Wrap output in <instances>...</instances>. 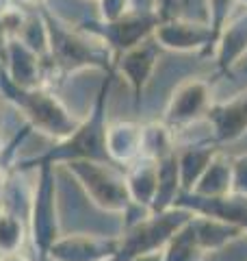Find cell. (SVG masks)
<instances>
[{
  "mask_svg": "<svg viewBox=\"0 0 247 261\" xmlns=\"http://www.w3.org/2000/svg\"><path fill=\"white\" fill-rule=\"evenodd\" d=\"M165 20L159 9H130L115 20H87L80 22V29L109 48L113 59L128 48L141 44L143 39L152 37L156 27Z\"/></svg>",
  "mask_w": 247,
  "mask_h": 261,
  "instance_id": "52a82bcc",
  "label": "cell"
},
{
  "mask_svg": "<svg viewBox=\"0 0 247 261\" xmlns=\"http://www.w3.org/2000/svg\"><path fill=\"white\" fill-rule=\"evenodd\" d=\"M189 224H191L195 240L200 242V246L204 248L206 255L226 248L228 244H232L245 235L243 228H238L230 222H224V220H219V218L204 216V214H193L191 220H189Z\"/></svg>",
  "mask_w": 247,
  "mask_h": 261,
  "instance_id": "e0dca14e",
  "label": "cell"
},
{
  "mask_svg": "<svg viewBox=\"0 0 247 261\" xmlns=\"http://www.w3.org/2000/svg\"><path fill=\"white\" fill-rule=\"evenodd\" d=\"M219 150H221V146H217L212 140L178 146V170H180L182 192H193L195 183L200 181L204 170L208 168V163Z\"/></svg>",
  "mask_w": 247,
  "mask_h": 261,
  "instance_id": "2e32d148",
  "label": "cell"
},
{
  "mask_svg": "<svg viewBox=\"0 0 247 261\" xmlns=\"http://www.w3.org/2000/svg\"><path fill=\"white\" fill-rule=\"evenodd\" d=\"M193 211L184 207H169L152 211L143 205H130L123 214V231L119 235V250L113 261H130L143 252L163 250Z\"/></svg>",
  "mask_w": 247,
  "mask_h": 261,
  "instance_id": "7a4b0ae2",
  "label": "cell"
},
{
  "mask_svg": "<svg viewBox=\"0 0 247 261\" xmlns=\"http://www.w3.org/2000/svg\"><path fill=\"white\" fill-rule=\"evenodd\" d=\"M0 68L7 72L13 83L22 87H41L46 85V72H48V61L41 55L22 42L18 37H9L7 44L0 53Z\"/></svg>",
  "mask_w": 247,
  "mask_h": 261,
  "instance_id": "7c38bea8",
  "label": "cell"
},
{
  "mask_svg": "<svg viewBox=\"0 0 247 261\" xmlns=\"http://www.w3.org/2000/svg\"><path fill=\"white\" fill-rule=\"evenodd\" d=\"M0 94L22 113L33 130L50 137L54 142L68 137L80 122L50 89H46V85L22 87L13 83L3 68H0Z\"/></svg>",
  "mask_w": 247,
  "mask_h": 261,
  "instance_id": "3957f363",
  "label": "cell"
},
{
  "mask_svg": "<svg viewBox=\"0 0 247 261\" xmlns=\"http://www.w3.org/2000/svg\"><path fill=\"white\" fill-rule=\"evenodd\" d=\"M236 0H206L208 5V27H210V53L215 50V44L221 35V31L228 24V15L232 11Z\"/></svg>",
  "mask_w": 247,
  "mask_h": 261,
  "instance_id": "603a6c76",
  "label": "cell"
},
{
  "mask_svg": "<svg viewBox=\"0 0 247 261\" xmlns=\"http://www.w3.org/2000/svg\"><path fill=\"white\" fill-rule=\"evenodd\" d=\"M245 3H247V0H245Z\"/></svg>",
  "mask_w": 247,
  "mask_h": 261,
  "instance_id": "4dcf8cb0",
  "label": "cell"
},
{
  "mask_svg": "<svg viewBox=\"0 0 247 261\" xmlns=\"http://www.w3.org/2000/svg\"><path fill=\"white\" fill-rule=\"evenodd\" d=\"M0 261H30L28 257H24L22 252H13V255H3Z\"/></svg>",
  "mask_w": 247,
  "mask_h": 261,
  "instance_id": "83f0119b",
  "label": "cell"
},
{
  "mask_svg": "<svg viewBox=\"0 0 247 261\" xmlns=\"http://www.w3.org/2000/svg\"><path fill=\"white\" fill-rule=\"evenodd\" d=\"M154 39L163 50L176 53H193L202 50L210 53V27L208 22H191L182 18H165L154 31Z\"/></svg>",
  "mask_w": 247,
  "mask_h": 261,
  "instance_id": "4fadbf2b",
  "label": "cell"
},
{
  "mask_svg": "<svg viewBox=\"0 0 247 261\" xmlns=\"http://www.w3.org/2000/svg\"><path fill=\"white\" fill-rule=\"evenodd\" d=\"M28 238V224L22 214L0 207V257L20 252Z\"/></svg>",
  "mask_w": 247,
  "mask_h": 261,
  "instance_id": "44dd1931",
  "label": "cell"
},
{
  "mask_svg": "<svg viewBox=\"0 0 247 261\" xmlns=\"http://www.w3.org/2000/svg\"><path fill=\"white\" fill-rule=\"evenodd\" d=\"M48 29V65L70 74V72L98 68L111 70L113 55L100 39L91 37L80 27L72 29L50 11H41Z\"/></svg>",
  "mask_w": 247,
  "mask_h": 261,
  "instance_id": "277c9868",
  "label": "cell"
},
{
  "mask_svg": "<svg viewBox=\"0 0 247 261\" xmlns=\"http://www.w3.org/2000/svg\"><path fill=\"white\" fill-rule=\"evenodd\" d=\"M145 146V124L130 120L109 122L106 128V152L117 166H130L139 157H143Z\"/></svg>",
  "mask_w": 247,
  "mask_h": 261,
  "instance_id": "9a60e30c",
  "label": "cell"
},
{
  "mask_svg": "<svg viewBox=\"0 0 247 261\" xmlns=\"http://www.w3.org/2000/svg\"><path fill=\"white\" fill-rule=\"evenodd\" d=\"M130 9V0H98L100 20H115Z\"/></svg>",
  "mask_w": 247,
  "mask_h": 261,
  "instance_id": "cb8c5ba5",
  "label": "cell"
},
{
  "mask_svg": "<svg viewBox=\"0 0 247 261\" xmlns=\"http://www.w3.org/2000/svg\"><path fill=\"white\" fill-rule=\"evenodd\" d=\"M210 140L217 146L232 144L247 133V89L226 102H212L206 113Z\"/></svg>",
  "mask_w": 247,
  "mask_h": 261,
  "instance_id": "5bb4252c",
  "label": "cell"
},
{
  "mask_svg": "<svg viewBox=\"0 0 247 261\" xmlns=\"http://www.w3.org/2000/svg\"><path fill=\"white\" fill-rule=\"evenodd\" d=\"M94 3H98V0H94Z\"/></svg>",
  "mask_w": 247,
  "mask_h": 261,
  "instance_id": "f546056e",
  "label": "cell"
},
{
  "mask_svg": "<svg viewBox=\"0 0 247 261\" xmlns=\"http://www.w3.org/2000/svg\"><path fill=\"white\" fill-rule=\"evenodd\" d=\"M15 3L22 7H37V5H41V0H15Z\"/></svg>",
  "mask_w": 247,
  "mask_h": 261,
  "instance_id": "f1b7e54d",
  "label": "cell"
},
{
  "mask_svg": "<svg viewBox=\"0 0 247 261\" xmlns=\"http://www.w3.org/2000/svg\"><path fill=\"white\" fill-rule=\"evenodd\" d=\"M174 207H184L193 214H204L219 218L238 228H243L247 235V194L228 192L221 196H200L193 192H180L174 200Z\"/></svg>",
  "mask_w": 247,
  "mask_h": 261,
  "instance_id": "8fae6325",
  "label": "cell"
},
{
  "mask_svg": "<svg viewBox=\"0 0 247 261\" xmlns=\"http://www.w3.org/2000/svg\"><path fill=\"white\" fill-rule=\"evenodd\" d=\"M65 170L76 178V183L82 187L87 198L106 214L123 216L126 209L133 205L126 185V174L117 163L78 159L65 163Z\"/></svg>",
  "mask_w": 247,
  "mask_h": 261,
  "instance_id": "8992f818",
  "label": "cell"
},
{
  "mask_svg": "<svg viewBox=\"0 0 247 261\" xmlns=\"http://www.w3.org/2000/svg\"><path fill=\"white\" fill-rule=\"evenodd\" d=\"M113 79H115V70L113 68L106 70L89 116L82 118L68 137L54 142L52 148H48L46 152L37 154V157L18 161V172H30V170L44 166V163L56 168L78 159L111 161L109 152H106V128H109V94L113 87Z\"/></svg>",
  "mask_w": 247,
  "mask_h": 261,
  "instance_id": "6da1fadb",
  "label": "cell"
},
{
  "mask_svg": "<svg viewBox=\"0 0 247 261\" xmlns=\"http://www.w3.org/2000/svg\"><path fill=\"white\" fill-rule=\"evenodd\" d=\"M234 190L247 194V152L234 157Z\"/></svg>",
  "mask_w": 247,
  "mask_h": 261,
  "instance_id": "d4e9b609",
  "label": "cell"
},
{
  "mask_svg": "<svg viewBox=\"0 0 247 261\" xmlns=\"http://www.w3.org/2000/svg\"><path fill=\"white\" fill-rule=\"evenodd\" d=\"M161 53H163V48L159 46V42H156L154 35H152V37L143 39L141 44L128 48L126 53H121L113 59L115 74L123 76V81L128 83L130 92H133L135 107H139L145 87L154 76L156 65H159V59H161Z\"/></svg>",
  "mask_w": 247,
  "mask_h": 261,
  "instance_id": "9c48e42d",
  "label": "cell"
},
{
  "mask_svg": "<svg viewBox=\"0 0 247 261\" xmlns=\"http://www.w3.org/2000/svg\"><path fill=\"white\" fill-rule=\"evenodd\" d=\"M7 185H9V176L3 168H0V205H3V198H5V192H7Z\"/></svg>",
  "mask_w": 247,
  "mask_h": 261,
  "instance_id": "4316f807",
  "label": "cell"
},
{
  "mask_svg": "<svg viewBox=\"0 0 247 261\" xmlns=\"http://www.w3.org/2000/svg\"><path fill=\"white\" fill-rule=\"evenodd\" d=\"M234 190V157H228L224 150H219L208 168L204 170L200 181L195 183L193 194L200 196H221Z\"/></svg>",
  "mask_w": 247,
  "mask_h": 261,
  "instance_id": "ffe728a7",
  "label": "cell"
},
{
  "mask_svg": "<svg viewBox=\"0 0 247 261\" xmlns=\"http://www.w3.org/2000/svg\"><path fill=\"white\" fill-rule=\"evenodd\" d=\"M130 261H163V250H154V252H143V255H137Z\"/></svg>",
  "mask_w": 247,
  "mask_h": 261,
  "instance_id": "484cf974",
  "label": "cell"
},
{
  "mask_svg": "<svg viewBox=\"0 0 247 261\" xmlns=\"http://www.w3.org/2000/svg\"><path fill=\"white\" fill-rule=\"evenodd\" d=\"M119 250V235L72 233L61 235L48 252V261H113Z\"/></svg>",
  "mask_w": 247,
  "mask_h": 261,
  "instance_id": "30bf717a",
  "label": "cell"
},
{
  "mask_svg": "<svg viewBox=\"0 0 247 261\" xmlns=\"http://www.w3.org/2000/svg\"><path fill=\"white\" fill-rule=\"evenodd\" d=\"M35 185L28 194V238L33 248L37 252L39 261H48L52 244L61 238V220H59V200H56V181H54V166H37L35 170Z\"/></svg>",
  "mask_w": 247,
  "mask_h": 261,
  "instance_id": "5b68a950",
  "label": "cell"
},
{
  "mask_svg": "<svg viewBox=\"0 0 247 261\" xmlns=\"http://www.w3.org/2000/svg\"><path fill=\"white\" fill-rule=\"evenodd\" d=\"M189 220L171 235L167 246L163 248V261H202L206 257L200 242L195 240V233H193L191 224H189Z\"/></svg>",
  "mask_w": 247,
  "mask_h": 261,
  "instance_id": "7402d4cb",
  "label": "cell"
},
{
  "mask_svg": "<svg viewBox=\"0 0 247 261\" xmlns=\"http://www.w3.org/2000/svg\"><path fill=\"white\" fill-rule=\"evenodd\" d=\"M210 105H212V87L208 81L189 79L174 89L167 107H165L163 122L171 130L191 126L206 118Z\"/></svg>",
  "mask_w": 247,
  "mask_h": 261,
  "instance_id": "ba28073f",
  "label": "cell"
},
{
  "mask_svg": "<svg viewBox=\"0 0 247 261\" xmlns=\"http://www.w3.org/2000/svg\"><path fill=\"white\" fill-rule=\"evenodd\" d=\"M247 53V15L238 18L228 27H224L215 44L212 55L217 57V65L221 72H230Z\"/></svg>",
  "mask_w": 247,
  "mask_h": 261,
  "instance_id": "d6986e66",
  "label": "cell"
},
{
  "mask_svg": "<svg viewBox=\"0 0 247 261\" xmlns=\"http://www.w3.org/2000/svg\"><path fill=\"white\" fill-rule=\"evenodd\" d=\"M123 174H126L130 200L135 205H143L152 209L156 192H159V168H156V161L143 154L130 166H126Z\"/></svg>",
  "mask_w": 247,
  "mask_h": 261,
  "instance_id": "ac0fdd59",
  "label": "cell"
}]
</instances>
